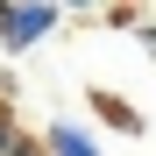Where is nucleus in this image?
<instances>
[{
	"label": "nucleus",
	"instance_id": "20e7f679",
	"mask_svg": "<svg viewBox=\"0 0 156 156\" xmlns=\"http://www.w3.org/2000/svg\"><path fill=\"white\" fill-rule=\"evenodd\" d=\"M64 14H99V7H121V0H57Z\"/></svg>",
	"mask_w": 156,
	"mask_h": 156
},
{
	"label": "nucleus",
	"instance_id": "7ed1b4c3",
	"mask_svg": "<svg viewBox=\"0 0 156 156\" xmlns=\"http://www.w3.org/2000/svg\"><path fill=\"white\" fill-rule=\"evenodd\" d=\"M92 114H99V121H107V128H114V135H142V114H135V107H128V99H121V92H92Z\"/></svg>",
	"mask_w": 156,
	"mask_h": 156
},
{
	"label": "nucleus",
	"instance_id": "423d86ee",
	"mask_svg": "<svg viewBox=\"0 0 156 156\" xmlns=\"http://www.w3.org/2000/svg\"><path fill=\"white\" fill-rule=\"evenodd\" d=\"M135 29H142V43H149V50H156V21H135Z\"/></svg>",
	"mask_w": 156,
	"mask_h": 156
},
{
	"label": "nucleus",
	"instance_id": "f257e3e1",
	"mask_svg": "<svg viewBox=\"0 0 156 156\" xmlns=\"http://www.w3.org/2000/svg\"><path fill=\"white\" fill-rule=\"evenodd\" d=\"M64 7L57 0H7L0 7V57H29L43 36H57Z\"/></svg>",
	"mask_w": 156,
	"mask_h": 156
},
{
	"label": "nucleus",
	"instance_id": "39448f33",
	"mask_svg": "<svg viewBox=\"0 0 156 156\" xmlns=\"http://www.w3.org/2000/svg\"><path fill=\"white\" fill-rule=\"evenodd\" d=\"M14 135H21V121H14L7 107H0V156H7V149H14Z\"/></svg>",
	"mask_w": 156,
	"mask_h": 156
},
{
	"label": "nucleus",
	"instance_id": "0eeeda50",
	"mask_svg": "<svg viewBox=\"0 0 156 156\" xmlns=\"http://www.w3.org/2000/svg\"><path fill=\"white\" fill-rule=\"evenodd\" d=\"M0 7H7V0H0Z\"/></svg>",
	"mask_w": 156,
	"mask_h": 156
},
{
	"label": "nucleus",
	"instance_id": "f03ea898",
	"mask_svg": "<svg viewBox=\"0 0 156 156\" xmlns=\"http://www.w3.org/2000/svg\"><path fill=\"white\" fill-rule=\"evenodd\" d=\"M43 149H50V156H99V142H92L78 121H64V114L43 128Z\"/></svg>",
	"mask_w": 156,
	"mask_h": 156
}]
</instances>
